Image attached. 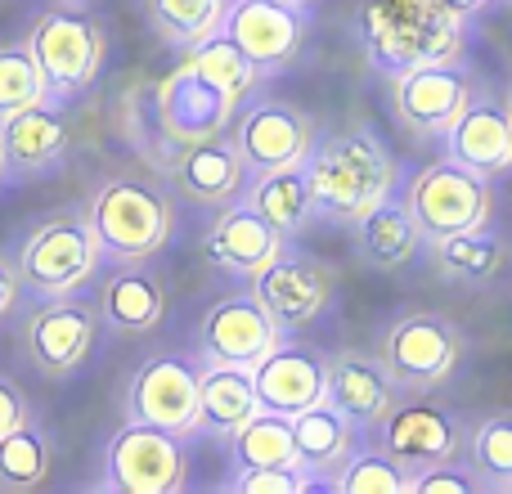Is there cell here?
<instances>
[{"label":"cell","mask_w":512,"mask_h":494,"mask_svg":"<svg viewBox=\"0 0 512 494\" xmlns=\"http://www.w3.org/2000/svg\"><path fill=\"white\" fill-rule=\"evenodd\" d=\"M252 414H256L252 369H239V364H203L198 369V427L207 436L230 441Z\"/></svg>","instance_id":"obj_26"},{"label":"cell","mask_w":512,"mask_h":494,"mask_svg":"<svg viewBox=\"0 0 512 494\" xmlns=\"http://www.w3.org/2000/svg\"><path fill=\"white\" fill-rule=\"evenodd\" d=\"M279 328L270 324L256 297H225L207 310L203 328H198V355L203 364H239V369H252L270 346H279Z\"/></svg>","instance_id":"obj_18"},{"label":"cell","mask_w":512,"mask_h":494,"mask_svg":"<svg viewBox=\"0 0 512 494\" xmlns=\"http://www.w3.org/2000/svg\"><path fill=\"white\" fill-rule=\"evenodd\" d=\"M504 108H508V126H512V99H508V104H504Z\"/></svg>","instance_id":"obj_44"},{"label":"cell","mask_w":512,"mask_h":494,"mask_svg":"<svg viewBox=\"0 0 512 494\" xmlns=\"http://www.w3.org/2000/svg\"><path fill=\"white\" fill-rule=\"evenodd\" d=\"M472 77L459 63H427L396 77V113L418 135H445L472 104Z\"/></svg>","instance_id":"obj_17"},{"label":"cell","mask_w":512,"mask_h":494,"mask_svg":"<svg viewBox=\"0 0 512 494\" xmlns=\"http://www.w3.org/2000/svg\"><path fill=\"white\" fill-rule=\"evenodd\" d=\"M234 490L239 494H297V490H310V477L297 463H283V468H239Z\"/></svg>","instance_id":"obj_38"},{"label":"cell","mask_w":512,"mask_h":494,"mask_svg":"<svg viewBox=\"0 0 512 494\" xmlns=\"http://www.w3.org/2000/svg\"><path fill=\"white\" fill-rule=\"evenodd\" d=\"M171 149L176 153L167 158V176H171V185L185 198H194V203L221 207V203H234V198L248 189V167H243L230 135L171 144Z\"/></svg>","instance_id":"obj_19"},{"label":"cell","mask_w":512,"mask_h":494,"mask_svg":"<svg viewBox=\"0 0 512 494\" xmlns=\"http://www.w3.org/2000/svg\"><path fill=\"white\" fill-rule=\"evenodd\" d=\"M324 405H333L355 432H373L400 405V387L382 355L342 351L324 364Z\"/></svg>","instance_id":"obj_15"},{"label":"cell","mask_w":512,"mask_h":494,"mask_svg":"<svg viewBox=\"0 0 512 494\" xmlns=\"http://www.w3.org/2000/svg\"><path fill=\"white\" fill-rule=\"evenodd\" d=\"M463 23L445 0H364L360 36L373 68L400 77V72L427 68V63H459Z\"/></svg>","instance_id":"obj_2"},{"label":"cell","mask_w":512,"mask_h":494,"mask_svg":"<svg viewBox=\"0 0 512 494\" xmlns=\"http://www.w3.org/2000/svg\"><path fill=\"white\" fill-rule=\"evenodd\" d=\"M230 0H149V18L162 41L171 45H198L203 36L221 32V18Z\"/></svg>","instance_id":"obj_33"},{"label":"cell","mask_w":512,"mask_h":494,"mask_svg":"<svg viewBox=\"0 0 512 494\" xmlns=\"http://www.w3.org/2000/svg\"><path fill=\"white\" fill-rule=\"evenodd\" d=\"M405 207H409V216H414L423 243H441V239H450V234L486 230L495 194H490L486 176L441 158L414 176Z\"/></svg>","instance_id":"obj_4"},{"label":"cell","mask_w":512,"mask_h":494,"mask_svg":"<svg viewBox=\"0 0 512 494\" xmlns=\"http://www.w3.org/2000/svg\"><path fill=\"white\" fill-rule=\"evenodd\" d=\"M436 256H441L454 274H463V279H490V274L504 265V247H499L495 239H486L481 230L441 239L436 243Z\"/></svg>","instance_id":"obj_36"},{"label":"cell","mask_w":512,"mask_h":494,"mask_svg":"<svg viewBox=\"0 0 512 494\" xmlns=\"http://www.w3.org/2000/svg\"><path fill=\"white\" fill-rule=\"evenodd\" d=\"M333 490L342 494H405L409 472L387 450H351V459L337 468Z\"/></svg>","instance_id":"obj_34"},{"label":"cell","mask_w":512,"mask_h":494,"mask_svg":"<svg viewBox=\"0 0 512 494\" xmlns=\"http://www.w3.org/2000/svg\"><path fill=\"white\" fill-rule=\"evenodd\" d=\"M292 450H297V468L310 477V490L333 486L337 468H342L355 450V427L346 423L333 405L315 400L310 409L292 414Z\"/></svg>","instance_id":"obj_23"},{"label":"cell","mask_w":512,"mask_h":494,"mask_svg":"<svg viewBox=\"0 0 512 494\" xmlns=\"http://www.w3.org/2000/svg\"><path fill=\"white\" fill-rule=\"evenodd\" d=\"M360 252L364 261L382 265V270H396V265H405L409 256L418 252V243H423V234H418L414 216H409L405 203H396V198H382L378 207H369V212L360 216Z\"/></svg>","instance_id":"obj_28"},{"label":"cell","mask_w":512,"mask_h":494,"mask_svg":"<svg viewBox=\"0 0 512 494\" xmlns=\"http://www.w3.org/2000/svg\"><path fill=\"white\" fill-rule=\"evenodd\" d=\"M450 140V162L477 171L486 180H499L512 171V126H508V108L504 99H477L459 113V122L445 131Z\"/></svg>","instance_id":"obj_21"},{"label":"cell","mask_w":512,"mask_h":494,"mask_svg":"<svg viewBox=\"0 0 512 494\" xmlns=\"http://www.w3.org/2000/svg\"><path fill=\"white\" fill-rule=\"evenodd\" d=\"M252 391H256V409L292 418L301 409H310L315 400H324V360L310 346L279 337V346H270L252 364Z\"/></svg>","instance_id":"obj_20"},{"label":"cell","mask_w":512,"mask_h":494,"mask_svg":"<svg viewBox=\"0 0 512 494\" xmlns=\"http://www.w3.org/2000/svg\"><path fill=\"white\" fill-rule=\"evenodd\" d=\"M279 247H283V234L270 230L248 203L225 207L221 221L207 234V256H212V265H221L225 274L261 270L270 256H279Z\"/></svg>","instance_id":"obj_25"},{"label":"cell","mask_w":512,"mask_h":494,"mask_svg":"<svg viewBox=\"0 0 512 494\" xmlns=\"http://www.w3.org/2000/svg\"><path fill=\"white\" fill-rule=\"evenodd\" d=\"M27 50H32L36 68L45 77V95L50 99H77L90 90L104 63V27L95 18L77 14V9H50L32 23L27 32Z\"/></svg>","instance_id":"obj_6"},{"label":"cell","mask_w":512,"mask_h":494,"mask_svg":"<svg viewBox=\"0 0 512 494\" xmlns=\"http://www.w3.org/2000/svg\"><path fill=\"white\" fill-rule=\"evenodd\" d=\"M0 153H5V171H14V176H41V171L59 167L68 153V122L54 108V99H41V104L5 117L0 122Z\"/></svg>","instance_id":"obj_22"},{"label":"cell","mask_w":512,"mask_h":494,"mask_svg":"<svg viewBox=\"0 0 512 494\" xmlns=\"http://www.w3.org/2000/svg\"><path fill=\"white\" fill-rule=\"evenodd\" d=\"M283 5H301V9H306V5H310V0H283Z\"/></svg>","instance_id":"obj_43"},{"label":"cell","mask_w":512,"mask_h":494,"mask_svg":"<svg viewBox=\"0 0 512 494\" xmlns=\"http://www.w3.org/2000/svg\"><path fill=\"white\" fill-rule=\"evenodd\" d=\"M409 490L414 494H477L486 486H481L477 472H472L463 459H450V463H436V468L414 472V477H409Z\"/></svg>","instance_id":"obj_37"},{"label":"cell","mask_w":512,"mask_h":494,"mask_svg":"<svg viewBox=\"0 0 512 494\" xmlns=\"http://www.w3.org/2000/svg\"><path fill=\"white\" fill-rule=\"evenodd\" d=\"M445 5H450L454 14L472 18V14H481V9H490V5H495V0H445Z\"/></svg>","instance_id":"obj_41"},{"label":"cell","mask_w":512,"mask_h":494,"mask_svg":"<svg viewBox=\"0 0 512 494\" xmlns=\"http://www.w3.org/2000/svg\"><path fill=\"white\" fill-rule=\"evenodd\" d=\"M14 301H18V270L9 261H0V319L14 310Z\"/></svg>","instance_id":"obj_40"},{"label":"cell","mask_w":512,"mask_h":494,"mask_svg":"<svg viewBox=\"0 0 512 494\" xmlns=\"http://www.w3.org/2000/svg\"><path fill=\"white\" fill-rule=\"evenodd\" d=\"M126 418L162 432H194L198 427V364L185 355H158L126 387Z\"/></svg>","instance_id":"obj_12"},{"label":"cell","mask_w":512,"mask_h":494,"mask_svg":"<svg viewBox=\"0 0 512 494\" xmlns=\"http://www.w3.org/2000/svg\"><path fill=\"white\" fill-rule=\"evenodd\" d=\"M23 418H27V400H23V391H18L9 378H0V436H5L9 427H18Z\"/></svg>","instance_id":"obj_39"},{"label":"cell","mask_w":512,"mask_h":494,"mask_svg":"<svg viewBox=\"0 0 512 494\" xmlns=\"http://www.w3.org/2000/svg\"><path fill=\"white\" fill-rule=\"evenodd\" d=\"M252 297L279 333H297L324 315L333 274L310 256H270L261 270H252Z\"/></svg>","instance_id":"obj_11"},{"label":"cell","mask_w":512,"mask_h":494,"mask_svg":"<svg viewBox=\"0 0 512 494\" xmlns=\"http://www.w3.org/2000/svg\"><path fill=\"white\" fill-rule=\"evenodd\" d=\"M468 445V468L477 472V481L486 490H512V409H495L481 414L472 423V432L463 436Z\"/></svg>","instance_id":"obj_29"},{"label":"cell","mask_w":512,"mask_h":494,"mask_svg":"<svg viewBox=\"0 0 512 494\" xmlns=\"http://www.w3.org/2000/svg\"><path fill=\"white\" fill-rule=\"evenodd\" d=\"M99 261L104 256H99V243L90 234L86 216L63 212L27 234L14 270H18V283L27 292H36V297H72L81 283H90Z\"/></svg>","instance_id":"obj_5"},{"label":"cell","mask_w":512,"mask_h":494,"mask_svg":"<svg viewBox=\"0 0 512 494\" xmlns=\"http://www.w3.org/2000/svg\"><path fill=\"white\" fill-rule=\"evenodd\" d=\"M243 203L252 207L256 216H261L270 230H279L283 239L288 234H297L301 225L315 216V207H310V185H306V171L297 167H279V171H261V176L252 180V189L243 194Z\"/></svg>","instance_id":"obj_27"},{"label":"cell","mask_w":512,"mask_h":494,"mask_svg":"<svg viewBox=\"0 0 512 494\" xmlns=\"http://www.w3.org/2000/svg\"><path fill=\"white\" fill-rule=\"evenodd\" d=\"M373 432H378V450H387L409 477L423 468H436V463L459 459V450H463L459 414L445 405H432V400L396 405Z\"/></svg>","instance_id":"obj_10"},{"label":"cell","mask_w":512,"mask_h":494,"mask_svg":"<svg viewBox=\"0 0 512 494\" xmlns=\"http://www.w3.org/2000/svg\"><path fill=\"white\" fill-rule=\"evenodd\" d=\"M185 441L149 423L117 427L104 450V490L113 494H176L185 490Z\"/></svg>","instance_id":"obj_7"},{"label":"cell","mask_w":512,"mask_h":494,"mask_svg":"<svg viewBox=\"0 0 512 494\" xmlns=\"http://www.w3.org/2000/svg\"><path fill=\"white\" fill-rule=\"evenodd\" d=\"M9 176V171H5V153H0V180H5Z\"/></svg>","instance_id":"obj_42"},{"label":"cell","mask_w":512,"mask_h":494,"mask_svg":"<svg viewBox=\"0 0 512 494\" xmlns=\"http://www.w3.org/2000/svg\"><path fill=\"white\" fill-rule=\"evenodd\" d=\"M310 185L315 216L337 225H355L369 207H378L387 194H396V162L387 144L369 131H333L310 144L301 158Z\"/></svg>","instance_id":"obj_1"},{"label":"cell","mask_w":512,"mask_h":494,"mask_svg":"<svg viewBox=\"0 0 512 494\" xmlns=\"http://www.w3.org/2000/svg\"><path fill=\"white\" fill-rule=\"evenodd\" d=\"M463 360V333L441 315H405L387 328L382 364L391 369L400 391L427 396L436 391Z\"/></svg>","instance_id":"obj_8"},{"label":"cell","mask_w":512,"mask_h":494,"mask_svg":"<svg viewBox=\"0 0 512 494\" xmlns=\"http://www.w3.org/2000/svg\"><path fill=\"white\" fill-rule=\"evenodd\" d=\"M153 117H158V131L167 144H194V140H212V135L230 131L234 99L225 95V90H216L207 77H198L194 68L180 63L158 86Z\"/></svg>","instance_id":"obj_13"},{"label":"cell","mask_w":512,"mask_h":494,"mask_svg":"<svg viewBox=\"0 0 512 494\" xmlns=\"http://www.w3.org/2000/svg\"><path fill=\"white\" fill-rule=\"evenodd\" d=\"M45 95V77L36 68L32 50L27 45H0V122L14 117L18 108L41 104Z\"/></svg>","instance_id":"obj_35"},{"label":"cell","mask_w":512,"mask_h":494,"mask_svg":"<svg viewBox=\"0 0 512 494\" xmlns=\"http://www.w3.org/2000/svg\"><path fill=\"white\" fill-rule=\"evenodd\" d=\"M162 315H167V288L140 261L122 265L99 288V319L117 333H153L162 324Z\"/></svg>","instance_id":"obj_24"},{"label":"cell","mask_w":512,"mask_h":494,"mask_svg":"<svg viewBox=\"0 0 512 494\" xmlns=\"http://www.w3.org/2000/svg\"><path fill=\"white\" fill-rule=\"evenodd\" d=\"M230 454L239 468H283V463H297V450H292V418L256 409L248 423L230 436Z\"/></svg>","instance_id":"obj_31"},{"label":"cell","mask_w":512,"mask_h":494,"mask_svg":"<svg viewBox=\"0 0 512 494\" xmlns=\"http://www.w3.org/2000/svg\"><path fill=\"white\" fill-rule=\"evenodd\" d=\"M221 32L243 50V59L265 72H283L306 45V9L283 0H230Z\"/></svg>","instance_id":"obj_9"},{"label":"cell","mask_w":512,"mask_h":494,"mask_svg":"<svg viewBox=\"0 0 512 494\" xmlns=\"http://www.w3.org/2000/svg\"><path fill=\"white\" fill-rule=\"evenodd\" d=\"M50 436L23 418L18 427H9L0 436V486L5 490H36L50 477Z\"/></svg>","instance_id":"obj_30"},{"label":"cell","mask_w":512,"mask_h":494,"mask_svg":"<svg viewBox=\"0 0 512 494\" xmlns=\"http://www.w3.org/2000/svg\"><path fill=\"white\" fill-rule=\"evenodd\" d=\"M185 68H194L198 77H207L216 90H225L234 104H239V99L256 86V68L243 59V50L225 32H212V36H203L198 45H189Z\"/></svg>","instance_id":"obj_32"},{"label":"cell","mask_w":512,"mask_h":494,"mask_svg":"<svg viewBox=\"0 0 512 494\" xmlns=\"http://www.w3.org/2000/svg\"><path fill=\"white\" fill-rule=\"evenodd\" d=\"M86 225L99 243V256L131 265V261H149L171 243L176 216H171L167 194L153 189L149 180L117 176L95 189V198L86 207Z\"/></svg>","instance_id":"obj_3"},{"label":"cell","mask_w":512,"mask_h":494,"mask_svg":"<svg viewBox=\"0 0 512 494\" xmlns=\"http://www.w3.org/2000/svg\"><path fill=\"white\" fill-rule=\"evenodd\" d=\"M234 149H239L248 176L279 167H297L315 144V122L306 113H297L292 104H256L234 122Z\"/></svg>","instance_id":"obj_16"},{"label":"cell","mask_w":512,"mask_h":494,"mask_svg":"<svg viewBox=\"0 0 512 494\" xmlns=\"http://www.w3.org/2000/svg\"><path fill=\"white\" fill-rule=\"evenodd\" d=\"M95 333H99V310H90L86 301L72 297H45V306H36L23 328L27 360L45 378H63L90 355Z\"/></svg>","instance_id":"obj_14"}]
</instances>
